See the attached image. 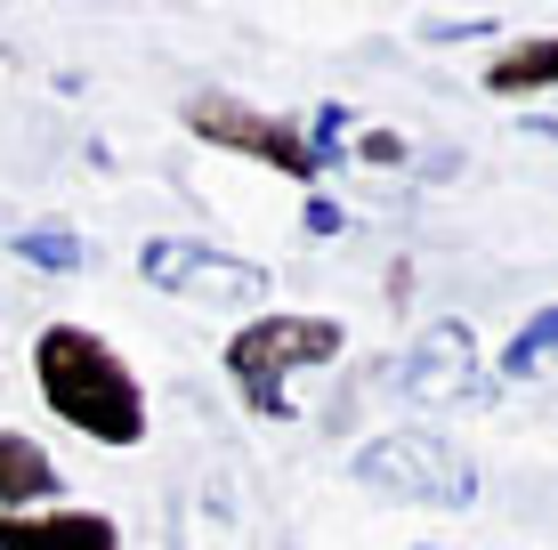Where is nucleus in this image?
Instances as JSON below:
<instances>
[{
	"label": "nucleus",
	"mask_w": 558,
	"mask_h": 550,
	"mask_svg": "<svg viewBox=\"0 0 558 550\" xmlns=\"http://www.w3.org/2000/svg\"><path fill=\"white\" fill-rule=\"evenodd\" d=\"M33 381H41V405L65 429H82L89 445H138L146 438V389L106 332L49 325L33 340Z\"/></svg>",
	"instance_id": "1"
},
{
	"label": "nucleus",
	"mask_w": 558,
	"mask_h": 550,
	"mask_svg": "<svg viewBox=\"0 0 558 550\" xmlns=\"http://www.w3.org/2000/svg\"><path fill=\"white\" fill-rule=\"evenodd\" d=\"M349 349V325L340 316H292V308H267L252 316L235 340H227V381H235V396L259 413V421H292V372L307 365H332V356Z\"/></svg>",
	"instance_id": "2"
},
{
	"label": "nucleus",
	"mask_w": 558,
	"mask_h": 550,
	"mask_svg": "<svg viewBox=\"0 0 558 550\" xmlns=\"http://www.w3.org/2000/svg\"><path fill=\"white\" fill-rule=\"evenodd\" d=\"M356 486L389 502H429V510H470L477 502V462L437 429H380L373 445H356Z\"/></svg>",
	"instance_id": "3"
},
{
	"label": "nucleus",
	"mask_w": 558,
	"mask_h": 550,
	"mask_svg": "<svg viewBox=\"0 0 558 550\" xmlns=\"http://www.w3.org/2000/svg\"><path fill=\"white\" fill-rule=\"evenodd\" d=\"M186 130H195L203 146H227V155H243V162H267V170H283V179H300V186L324 179L316 146H307L283 113L243 106V98H227V89H203V98L186 106Z\"/></svg>",
	"instance_id": "4"
},
{
	"label": "nucleus",
	"mask_w": 558,
	"mask_h": 550,
	"mask_svg": "<svg viewBox=\"0 0 558 550\" xmlns=\"http://www.w3.org/2000/svg\"><path fill=\"white\" fill-rule=\"evenodd\" d=\"M138 276H146L162 300H203V308H235V300H267V292H276L267 268L227 259V252L186 243V235H154L146 252H138Z\"/></svg>",
	"instance_id": "5"
},
{
	"label": "nucleus",
	"mask_w": 558,
	"mask_h": 550,
	"mask_svg": "<svg viewBox=\"0 0 558 550\" xmlns=\"http://www.w3.org/2000/svg\"><path fill=\"white\" fill-rule=\"evenodd\" d=\"M397 389L413 396V405H477L486 396V372H477V332L470 325H429L405 349V365H397Z\"/></svg>",
	"instance_id": "6"
},
{
	"label": "nucleus",
	"mask_w": 558,
	"mask_h": 550,
	"mask_svg": "<svg viewBox=\"0 0 558 550\" xmlns=\"http://www.w3.org/2000/svg\"><path fill=\"white\" fill-rule=\"evenodd\" d=\"M0 550H122V526L106 518V510H16V518H0Z\"/></svg>",
	"instance_id": "7"
},
{
	"label": "nucleus",
	"mask_w": 558,
	"mask_h": 550,
	"mask_svg": "<svg viewBox=\"0 0 558 550\" xmlns=\"http://www.w3.org/2000/svg\"><path fill=\"white\" fill-rule=\"evenodd\" d=\"M49 494H57V462L25 438V429H0V518L49 510Z\"/></svg>",
	"instance_id": "8"
},
{
	"label": "nucleus",
	"mask_w": 558,
	"mask_h": 550,
	"mask_svg": "<svg viewBox=\"0 0 558 550\" xmlns=\"http://www.w3.org/2000/svg\"><path fill=\"white\" fill-rule=\"evenodd\" d=\"M486 89H494V98H543V89H558V33H526V41H510L486 65Z\"/></svg>",
	"instance_id": "9"
},
{
	"label": "nucleus",
	"mask_w": 558,
	"mask_h": 550,
	"mask_svg": "<svg viewBox=\"0 0 558 550\" xmlns=\"http://www.w3.org/2000/svg\"><path fill=\"white\" fill-rule=\"evenodd\" d=\"M550 356H558V300H550V308H534L526 325L510 332V349H502V365H494V372H502V381H526V372H543Z\"/></svg>",
	"instance_id": "10"
},
{
	"label": "nucleus",
	"mask_w": 558,
	"mask_h": 550,
	"mask_svg": "<svg viewBox=\"0 0 558 550\" xmlns=\"http://www.w3.org/2000/svg\"><path fill=\"white\" fill-rule=\"evenodd\" d=\"M9 252L25 259V268H49V276H73L89 259V243L73 235V227H25V235H9Z\"/></svg>",
	"instance_id": "11"
},
{
	"label": "nucleus",
	"mask_w": 558,
	"mask_h": 550,
	"mask_svg": "<svg viewBox=\"0 0 558 550\" xmlns=\"http://www.w3.org/2000/svg\"><path fill=\"white\" fill-rule=\"evenodd\" d=\"M307 235H316V243H332V235H349V211H340V203H324V195H307Z\"/></svg>",
	"instance_id": "12"
},
{
	"label": "nucleus",
	"mask_w": 558,
	"mask_h": 550,
	"mask_svg": "<svg viewBox=\"0 0 558 550\" xmlns=\"http://www.w3.org/2000/svg\"><path fill=\"white\" fill-rule=\"evenodd\" d=\"M421 33H429V41H477V33H494V16H461V25L437 16V25H421Z\"/></svg>",
	"instance_id": "13"
},
{
	"label": "nucleus",
	"mask_w": 558,
	"mask_h": 550,
	"mask_svg": "<svg viewBox=\"0 0 558 550\" xmlns=\"http://www.w3.org/2000/svg\"><path fill=\"white\" fill-rule=\"evenodd\" d=\"M356 155H364V162H405V138H389V130H364Z\"/></svg>",
	"instance_id": "14"
},
{
	"label": "nucleus",
	"mask_w": 558,
	"mask_h": 550,
	"mask_svg": "<svg viewBox=\"0 0 558 550\" xmlns=\"http://www.w3.org/2000/svg\"><path fill=\"white\" fill-rule=\"evenodd\" d=\"M421 550H446V542H421Z\"/></svg>",
	"instance_id": "15"
}]
</instances>
